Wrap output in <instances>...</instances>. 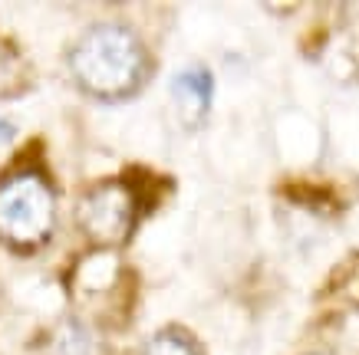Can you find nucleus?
<instances>
[{"label":"nucleus","instance_id":"6","mask_svg":"<svg viewBox=\"0 0 359 355\" xmlns=\"http://www.w3.org/2000/svg\"><path fill=\"white\" fill-rule=\"evenodd\" d=\"M23 86H27V69H23V60L17 56L13 46L0 43V99L17 96Z\"/></svg>","mask_w":359,"mask_h":355},{"label":"nucleus","instance_id":"3","mask_svg":"<svg viewBox=\"0 0 359 355\" xmlns=\"http://www.w3.org/2000/svg\"><path fill=\"white\" fill-rule=\"evenodd\" d=\"M135 224V201L126 184H99L96 191H89L79 204V227L93 237L96 244H122L132 234Z\"/></svg>","mask_w":359,"mask_h":355},{"label":"nucleus","instance_id":"7","mask_svg":"<svg viewBox=\"0 0 359 355\" xmlns=\"http://www.w3.org/2000/svg\"><path fill=\"white\" fill-rule=\"evenodd\" d=\"M142 355H198L195 342L185 339L182 333H172V329H165L152 339V342L145 345V352Z\"/></svg>","mask_w":359,"mask_h":355},{"label":"nucleus","instance_id":"1","mask_svg":"<svg viewBox=\"0 0 359 355\" xmlns=\"http://www.w3.org/2000/svg\"><path fill=\"white\" fill-rule=\"evenodd\" d=\"M69 69L89 96L122 99L139 89L145 76V53L132 30L119 23H99L73 46Z\"/></svg>","mask_w":359,"mask_h":355},{"label":"nucleus","instance_id":"5","mask_svg":"<svg viewBox=\"0 0 359 355\" xmlns=\"http://www.w3.org/2000/svg\"><path fill=\"white\" fill-rule=\"evenodd\" d=\"M50 355H106V349H102V339L89 326L76 323V319H66L53 333Z\"/></svg>","mask_w":359,"mask_h":355},{"label":"nucleus","instance_id":"2","mask_svg":"<svg viewBox=\"0 0 359 355\" xmlns=\"http://www.w3.org/2000/svg\"><path fill=\"white\" fill-rule=\"evenodd\" d=\"M53 230V194L36 174H13L0 184V237L36 247Z\"/></svg>","mask_w":359,"mask_h":355},{"label":"nucleus","instance_id":"4","mask_svg":"<svg viewBox=\"0 0 359 355\" xmlns=\"http://www.w3.org/2000/svg\"><path fill=\"white\" fill-rule=\"evenodd\" d=\"M172 92H175V102L182 106V112H185L188 118H198V116H205L208 106H211L215 79H211V73H208V69L191 66V69H185V73L175 76Z\"/></svg>","mask_w":359,"mask_h":355}]
</instances>
